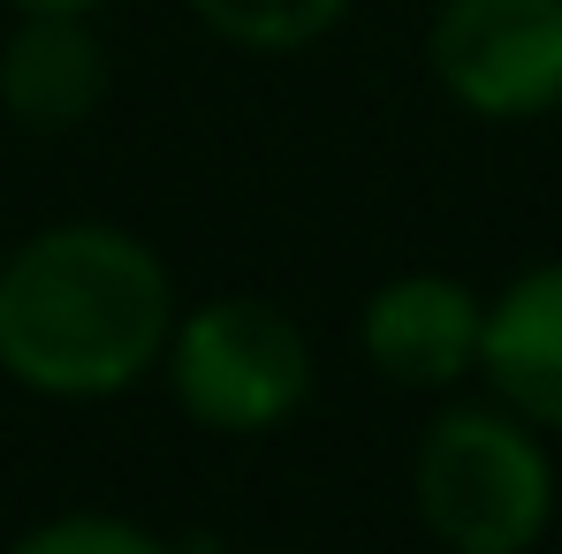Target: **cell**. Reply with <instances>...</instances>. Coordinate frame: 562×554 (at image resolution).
<instances>
[{"label": "cell", "instance_id": "obj_1", "mask_svg": "<svg viewBox=\"0 0 562 554\" xmlns=\"http://www.w3.org/2000/svg\"><path fill=\"white\" fill-rule=\"evenodd\" d=\"M176 289L153 244L106 221H61L0 267V372L54 403H99L160 365Z\"/></svg>", "mask_w": 562, "mask_h": 554}, {"label": "cell", "instance_id": "obj_2", "mask_svg": "<svg viewBox=\"0 0 562 554\" xmlns=\"http://www.w3.org/2000/svg\"><path fill=\"white\" fill-rule=\"evenodd\" d=\"M418 524L449 554H532L555 524V456L502 403H457L411 456Z\"/></svg>", "mask_w": 562, "mask_h": 554}, {"label": "cell", "instance_id": "obj_3", "mask_svg": "<svg viewBox=\"0 0 562 554\" xmlns=\"http://www.w3.org/2000/svg\"><path fill=\"white\" fill-rule=\"evenodd\" d=\"M168 387L205 433H274L312 395V342L267 296H213L168 327Z\"/></svg>", "mask_w": 562, "mask_h": 554}, {"label": "cell", "instance_id": "obj_4", "mask_svg": "<svg viewBox=\"0 0 562 554\" xmlns=\"http://www.w3.org/2000/svg\"><path fill=\"white\" fill-rule=\"evenodd\" d=\"M434 84L479 122L562 106V0H441L426 31Z\"/></svg>", "mask_w": 562, "mask_h": 554}, {"label": "cell", "instance_id": "obj_5", "mask_svg": "<svg viewBox=\"0 0 562 554\" xmlns=\"http://www.w3.org/2000/svg\"><path fill=\"white\" fill-rule=\"evenodd\" d=\"M486 304L457 274H395L358 312V342L395 387H457L479 372Z\"/></svg>", "mask_w": 562, "mask_h": 554}, {"label": "cell", "instance_id": "obj_6", "mask_svg": "<svg viewBox=\"0 0 562 554\" xmlns=\"http://www.w3.org/2000/svg\"><path fill=\"white\" fill-rule=\"evenodd\" d=\"M479 372L502 410H517L540 433H562V259L525 267L486 304Z\"/></svg>", "mask_w": 562, "mask_h": 554}, {"label": "cell", "instance_id": "obj_7", "mask_svg": "<svg viewBox=\"0 0 562 554\" xmlns=\"http://www.w3.org/2000/svg\"><path fill=\"white\" fill-rule=\"evenodd\" d=\"M106 99V46L85 15H61V8H23V23L8 31L0 46V106L54 137V129H77L92 122V106Z\"/></svg>", "mask_w": 562, "mask_h": 554}, {"label": "cell", "instance_id": "obj_8", "mask_svg": "<svg viewBox=\"0 0 562 554\" xmlns=\"http://www.w3.org/2000/svg\"><path fill=\"white\" fill-rule=\"evenodd\" d=\"M358 0H190V15L228 38V46H251V54H296L312 38H327Z\"/></svg>", "mask_w": 562, "mask_h": 554}, {"label": "cell", "instance_id": "obj_9", "mask_svg": "<svg viewBox=\"0 0 562 554\" xmlns=\"http://www.w3.org/2000/svg\"><path fill=\"white\" fill-rule=\"evenodd\" d=\"M8 554H176V547L153 540L145 524H122V517H54V524L23 532Z\"/></svg>", "mask_w": 562, "mask_h": 554}, {"label": "cell", "instance_id": "obj_10", "mask_svg": "<svg viewBox=\"0 0 562 554\" xmlns=\"http://www.w3.org/2000/svg\"><path fill=\"white\" fill-rule=\"evenodd\" d=\"M8 8H61V15H92L99 0H8Z\"/></svg>", "mask_w": 562, "mask_h": 554}]
</instances>
